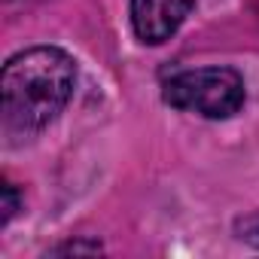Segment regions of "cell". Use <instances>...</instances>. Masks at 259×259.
<instances>
[{"instance_id":"277c9868","label":"cell","mask_w":259,"mask_h":259,"mask_svg":"<svg viewBox=\"0 0 259 259\" xmlns=\"http://www.w3.org/2000/svg\"><path fill=\"white\" fill-rule=\"evenodd\" d=\"M235 238L250 244V247H259V210L244 213V217L235 220Z\"/></svg>"},{"instance_id":"8992f818","label":"cell","mask_w":259,"mask_h":259,"mask_svg":"<svg viewBox=\"0 0 259 259\" xmlns=\"http://www.w3.org/2000/svg\"><path fill=\"white\" fill-rule=\"evenodd\" d=\"M13 213H16V186L7 183L4 186V226L13 220Z\"/></svg>"},{"instance_id":"7a4b0ae2","label":"cell","mask_w":259,"mask_h":259,"mask_svg":"<svg viewBox=\"0 0 259 259\" xmlns=\"http://www.w3.org/2000/svg\"><path fill=\"white\" fill-rule=\"evenodd\" d=\"M162 101L180 113H192V116H201L210 122H223V119H232L244 110L247 85L235 67H223V64L192 67V70L174 73L165 82Z\"/></svg>"},{"instance_id":"6da1fadb","label":"cell","mask_w":259,"mask_h":259,"mask_svg":"<svg viewBox=\"0 0 259 259\" xmlns=\"http://www.w3.org/2000/svg\"><path fill=\"white\" fill-rule=\"evenodd\" d=\"M76 92V61L61 46L16 52L0 73V113L10 138H34L49 128Z\"/></svg>"},{"instance_id":"3957f363","label":"cell","mask_w":259,"mask_h":259,"mask_svg":"<svg viewBox=\"0 0 259 259\" xmlns=\"http://www.w3.org/2000/svg\"><path fill=\"white\" fill-rule=\"evenodd\" d=\"M195 0H128L132 31L147 46L168 43L189 19Z\"/></svg>"},{"instance_id":"5b68a950","label":"cell","mask_w":259,"mask_h":259,"mask_svg":"<svg viewBox=\"0 0 259 259\" xmlns=\"http://www.w3.org/2000/svg\"><path fill=\"white\" fill-rule=\"evenodd\" d=\"M101 250H104V247H101L98 241H67V244L52 247L49 253H52V256H64V253L70 256V253H73V256H76V253H101Z\"/></svg>"}]
</instances>
